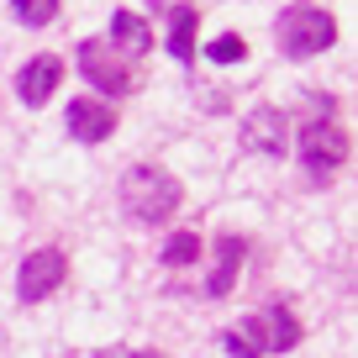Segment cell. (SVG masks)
I'll use <instances>...</instances> for the list:
<instances>
[{
	"label": "cell",
	"mask_w": 358,
	"mask_h": 358,
	"mask_svg": "<svg viewBox=\"0 0 358 358\" xmlns=\"http://www.w3.org/2000/svg\"><path fill=\"white\" fill-rule=\"evenodd\" d=\"M122 216H132L137 227H164L169 216L179 211V201H185V190H179V179L169 174V169L158 164H132L122 174Z\"/></svg>",
	"instance_id": "cell-3"
},
{
	"label": "cell",
	"mask_w": 358,
	"mask_h": 358,
	"mask_svg": "<svg viewBox=\"0 0 358 358\" xmlns=\"http://www.w3.org/2000/svg\"><path fill=\"white\" fill-rule=\"evenodd\" d=\"M11 16L22 27H53L58 22V0H11Z\"/></svg>",
	"instance_id": "cell-13"
},
{
	"label": "cell",
	"mask_w": 358,
	"mask_h": 358,
	"mask_svg": "<svg viewBox=\"0 0 358 358\" xmlns=\"http://www.w3.org/2000/svg\"><path fill=\"white\" fill-rule=\"evenodd\" d=\"M106 43H111L116 53H127V58H148V53H153V27H148L137 11H116Z\"/></svg>",
	"instance_id": "cell-11"
},
{
	"label": "cell",
	"mask_w": 358,
	"mask_h": 358,
	"mask_svg": "<svg viewBox=\"0 0 358 358\" xmlns=\"http://www.w3.org/2000/svg\"><path fill=\"white\" fill-rule=\"evenodd\" d=\"M58 79H64V58L58 53H37L32 64L16 69V101L37 111V106H48L58 95Z\"/></svg>",
	"instance_id": "cell-8"
},
{
	"label": "cell",
	"mask_w": 358,
	"mask_h": 358,
	"mask_svg": "<svg viewBox=\"0 0 358 358\" xmlns=\"http://www.w3.org/2000/svg\"><path fill=\"white\" fill-rule=\"evenodd\" d=\"M195 258H201V237H195V232H174L164 243V264L169 268H190Z\"/></svg>",
	"instance_id": "cell-14"
},
{
	"label": "cell",
	"mask_w": 358,
	"mask_h": 358,
	"mask_svg": "<svg viewBox=\"0 0 358 358\" xmlns=\"http://www.w3.org/2000/svg\"><path fill=\"white\" fill-rule=\"evenodd\" d=\"M195 27H201V11H195L190 0L169 6V53H174V64H185V69L195 64Z\"/></svg>",
	"instance_id": "cell-12"
},
{
	"label": "cell",
	"mask_w": 358,
	"mask_h": 358,
	"mask_svg": "<svg viewBox=\"0 0 358 358\" xmlns=\"http://www.w3.org/2000/svg\"><path fill=\"white\" fill-rule=\"evenodd\" d=\"M69 280V258L64 248H32L16 268V301L22 306H43L48 295H58Z\"/></svg>",
	"instance_id": "cell-5"
},
{
	"label": "cell",
	"mask_w": 358,
	"mask_h": 358,
	"mask_svg": "<svg viewBox=\"0 0 358 358\" xmlns=\"http://www.w3.org/2000/svg\"><path fill=\"white\" fill-rule=\"evenodd\" d=\"M332 111H337V101L316 90L311 116L295 127V158H301V169H306L311 185H332V174L348 164V153H353V143H348V132L332 122Z\"/></svg>",
	"instance_id": "cell-1"
},
{
	"label": "cell",
	"mask_w": 358,
	"mask_h": 358,
	"mask_svg": "<svg viewBox=\"0 0 358 358\" xmlns=\"http://www.w3.org/2000/svg\"><path fill=\"white\" fill-rule=\"evenodd\" d=\"M274 43H280L285 58H316L337 43V22H332V11H322L311 0H295L274 22Z\"/></svg>",
	"instance_id": "cell-4"
},
{
	"label": "cell",
	"mask_w": 358,
	"mask_h": 358,
	"mask_svg": "<svg viewBox=\"0 0 358 358\" xmlns=\"http://www.w3.org/2000/svg\"><path fill=\"white\" fill-rule=\"evenodd\" d=\"M248 53V43L237 32H222V37H211V43H206V58H211V64H237V58Z\"/></svg>",
	"instance_id": "cell-15"
},
{
	"label": "cell",
	"mask_w": 358,
	"mask_h": 358,
	"mask_svg": "<svg viewBox=\"0 0 358 358\" xmlns=\"http://www.w3.org/2000/svg\"><path fill=\"white\" fill-rule=\"evenodd\" d=\"M301 337H306L301 316L285 301H268V306H258L253 316H243L237 327H222L216 343L227 348V358H264V353H290V348H301Z\"/></svg>",
	"instance_id": "cell-2"
},
{
	"label": "cell",
	"mask_w": 358,
	"mask_h": 358,
	"mask_svg": "<svg viewBox=\"0 0 358 358\" xmlns=\"http://www.w3.org/2000/svg\"><path fill=\"white\" fill-rule=\"evenodd\" d=\"M95 358H164L158 348H101Z\"/></svg>",
	"instance_id": "cell-16"
},
{
	"label": "cell",
	"mask_w": 358,
	"mask_h": 358,
	"mask_svg": "<svg viewBox=\"0 0 358 358\" xmlns=\"http://www.w3.org/2000/svg\"><path fill=\"white\" fill-rule=\"evenodd\" d=\"M243 264H248V243L243 237L237 232L216 237V264H211V274H206V295H211V301H227L232 285H237V274H243Z\"/></svg>",
	"instance_id": "cell-10"
},
{
	"label": "cell",
	"mask_w": 358,
	"mask_h": 358,
	"mask_svg": "<svg viewBox=\"0 0 358 358\" xmlns=\"http://www.w3.org/2000/svg\"><path fill=\"white\" fill-rule=\"evenodd\" d=\"M64 122H69V132H74L85 148H95V143H106V137L116 132V106H111V101H90V95H79V101H69Z\"/></svg>",
	"instance_id": "cell-9"
},
{
	"label": "cell",
	"mask_w": 358,
	"mask_h": 358,
	"mask_svg": "<svg viewBox=\"0 0 358 358\" xmlns=\"http://www.w3.org/2000/svg\"><path fill=\"white\" fill-rule=\"evenodd\" d=\"M243 148L248 153H264V158H290V148H295L290 111H280V106H253L248 122H243Z\"/></svg>",
	"instance_id": "cell-7"
},
{
	"label": "cell",
	"mask_w": 358,
	"mask_h": 358,
	"mask_svg": "<svg viewBox=\"0 0 358 358\" xmlns=\"http://www.w3.org/2000/svg\"><path fill=\"white\" fill-rule=\"evenodd\" d=\"M74 64H79V74L101 90V95H111V101H122L127 90H132V69L122 64V53H116L106 37H85V43L74 48Z\"/></svg>",
	"instance_id": "cell-6"
}]
</instances>
